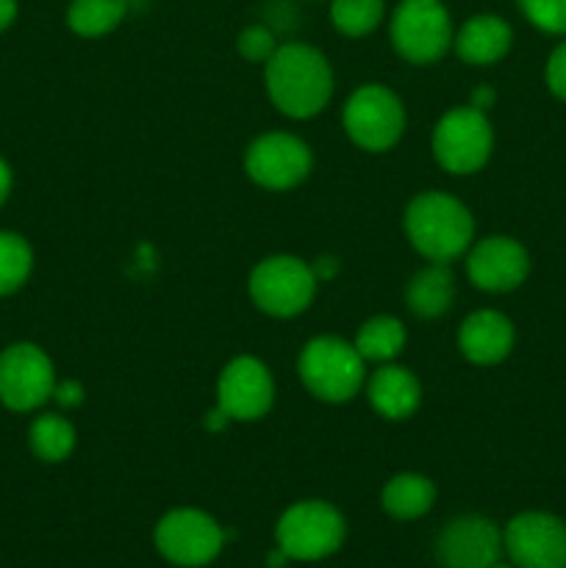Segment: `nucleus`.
Masks as SVG:
<instances>
[{
    "label": "nucleus",
    "instance_id": "obj_1",
    "mask_svg": "<svg viewBox=\"0 0 566 568\" xmlns=\"http://www.w3.org/2000/svg\"><path fill=\"white\" fill-rule=\"evenodd\" d=\"M266 89L283 114L294 120L314 116L331 100V64L309 44H283L266 61Z\"/></svg>",
    "mask_w": 566,
    "mask_h": 568
},
{
    "label": "nucleus",
    "instance_id": "obj_2",
    "mask_svg": "<svg viewBox=\"0 0 566 568\" xmlns=\"http://www.w3.org/2000/svg\"><path fill=\"white\" fill-rule=\"evenodd\" d=\"M405 231H408L411 244L425 258H431L433 264H449L469 247L475 222H472L466 205H461L455 197L427 192L408 205Z\"/></svg>",
    "mask_w": 566,
    "mask_h": 568
},
{
    "label": "nucleus",
    "instance_id": "obj_3",
    "mask_svg": "<svg viewBox=\"0 0 566 568\" xmlns=\"http://www.w3.org/2000/svg\"><path fill=\"white\" fill-rule=\"evenodd\" d=\"M300 377L314 397L344 403L364 383V358L342 338H314L300 355Z\"/></svg>",
    "mask_w": 566,
    "mask_h": 568
},
{
    "label": "nucleus",
    "instance_id": "obj_4",
    "mask_svg": "<svg viewBox=\"0 0 566 568\" xmlns=\"http://www.w3.org/2000/svg\"><path fill=\"white\" fill-rule=\"evenodd\" d=\"M392 42L411 64L442 59L453 42V22L442 0H403L394 11Z\"/></svg>",
    "mask_w": 566,
    "mask_h": 568
},
{
    "label": "nucleus",
    "instance_id": "obj_5",
    "mask_svg": "<svg viewBox=\"0 0 566 568\" xmlns=\"http://www.w3.org/2000/svg\"><path fill=\"white\" fill-rule=\"evenodd\" d=\"M277 547L289 560H322L344 541V519L327 503H297L277 521Z\"/></svg>",
    "mask_w": 566,
    "mask_h": 568
},
{
    "label": "nucleus",
    "instance_id": "obj_6",
    "mask_svg": "<svg viewBox=\"0 0 566 568\" xmlns=\"http://www.w3.org/2000/svg\"><path fill=\"white\" fill-rule=\"evenodd\" d=\"M492 144L494 136L486 114L472 105L444 114L433 131L436 161L453 175H469V172L481 170L492 155Z\"/></svg>",
    "mask_w": 566,
    "mask_h": 568
},
{
    "label": "nucleus",
    "instance_id": "obj_7",
    "mask_svg": "<svg viewBox=\"0 0 566 568\" xmlns=\"http://www.w3.org/2000/svg\"><path fill=\"white\" fill-rule=\"evenodd\" d=\"M316 292V275L292 255H275L261 261L250 277V294L255 305L272 316H294L309 308Z\"/></svg>",
    "mask_w": 566,
    "mask_h": 568
},
{
    "label": "nucleus",
    "instance_id": "obj_8",
    "mask_svg": "<svg viewBox=\"0 0 566 568\" xmlns=\"http://www.w3.org/2000/svg\"><path fill=\"white\" fill-rule=\"evenodd\" d=\"M225 532L203 510H172L155 527V547L175 566H205L222 552Z\"/></svg>",
    "mask_w": 566,
    "mask_h": 568
},
{
    "label": "nucleus",
    "instance_id": "obj_9",
    "mask_svg": "<svg viewBox=\"0 0 566 568\" xmlns=\"http://www.w3.org/2000/svg\"><path fill=\"white\" fill-rule=\"evenodd\" d=\"M344 128L358 148L388 150L403 136V105L386 87H361L344 105Z\"/></svg>",
    "mask_w": 566,
    "mask_h": 568
},
{
    "label": "nucleus",
    "instance_id": "obj_10",
    "mask_svg": "<svg viewBox=\"0 0 566 568\" xmlns=\"http://www.w3.org/2000/svg\"><path fill=\"white\" fill-rule=\"evenodd\" d=\"M55 392L53 364L33 344H14L0 355V403L11 410H33Z\"/></svg>",
    "mask_w": 566,
    "mask_h": 568
},
{
    "label": "nucleus",
    "instance_id": "obj_11",
    "mask_svg": "<svg viewBox=\"0 0 566 568\" xmlns=\"http://www.w3.org/2000/svg\"><path fill=\"white\" fill-rule=\"evenodd\" d=\"M503 544L516 568H566V525L549 514L516 516Z\"/></svg>",
    "mask_w": 566,
    "mask_h": 568
},
{
    "label": "nucleus",
    "instance_id": "obj_12",
    "mask_svg": "<svg viewBox=\"0 0 566 568\" xmlns=\"http://www.w3.org/2000/svg\"><path fill=\"white\" fill-rule=\"evenodd\" d=\"M247 172L264 189H292L311 172V150L292 133H266L247 150Z\"/></svg>",
    "mask_w": 566,
    "mask_h": 568
},
{
    "label": "nucleus",
    "instance_id": "obj_13",
    "mask_svg": "<svg viewBox=\"0 0 566 568\" xmlns=\"http://www.w3.org/2000/svg\"><path fill=\"white\" fill-rule=\"evenodd\" d=\"M216 397H220V410H225L228 419L253 422L272 408L275 386L261 361L236 358L222 372Z\"/></svg>",
    "mask_w": 566,
    "mask_h": 568
},
{
    "label": "nucleus",
    "instance_id": "obj_14",
    "mask_svg": "<svg viewBox=\"0 0 566 568\" xmlns=\"http://www.w3.org/2000/svg\"><path fill=\"white\" fill-rule=\"evenodd\" d=\"M503 549V532L483 516L449 521L438 538V560L444 568H494Z\"/></svg>",
    "mask_w": 566,
    "mask_h": 568
},
{
    "label": "nucleus",
    "instance_id": "obj_15",
    "mask_svg": "<svg viewBox=\"0 0 566 568\" xmlns=\"http://www.w3.org/2000/svg\"><path fill=\"white\" fill-rule=\"evenodd\" d=\"M530 261L525 247L514 239L492 236L483 239L466 261L469 281L483 292H511L527 277Z\"/></svg>",
    "mask_w": 566,
    "mask_h": 568
},
{
    "label": "nucleus",
    "instance_id": "obj_16",
    "mask_svg": "<svg viewBox=\"0 0 566 568\" xmlns=\"http://www.w3.org/2000/svg\"><path fill=\"white\" fill-rule=\"evenodd\" d=\"M458 344L472 364H497L514 347V327L497 311H477L461 327Z\"/></svg>",
    "mask_w": 566,
    "mask_h": 568
},
{
    "label": "nucleus",
    "instance_id": "obj_17",
    "mask_svg": "<svg viewBox=\"0 0 566 568\" xmlns=\"http://www.w3.org/2000/svg\"><path fill=\"white\" fill-rule=\"evenodd\" d=\"M511 48V26L494 14H477L455 37V50L469 64H494Z\"/></svg>",
    "mask_w": 566,
    "mask_h": 568
},
{
    "label": "nucleus",
    "instance_id": "obj_18",
    "mask_svg": "<svg viewBox=\"0 0 566 568\" xmlns=\"http://www.w3.org/2000/svg\"><path fill=\"white\" fill-rule=\"evenodd\" d=\"M420 381L403 366H383L370 381V399L386 419H405L420 408Z\"/></svg>",
    "mask_w": 566,
    "mask_h": 568
},
{
    "label": "nucleus",
    "instance_id": "obj_19",
    "mask_svg": "<svg viewBox=\"0 0 566 568\" xmlns=\"http://www.w3.org/2000/svg\"><path fill=\"white\" fill-rule=\"evenodd\" d=\"M436 499V488L427 477L422 475H400L386 483L383 488V508L394 516V519H420L433 508Z\"/></svg>",
    "mask_w": 566,
    "mask_h": 568
},
{
    "label": "nucleus",
    "instance_id": "obj_20",
    "mask_svg": "<svg viewBox=\"0 0 566 568\" xmlns=\"http://www.w3.org/2000/svg\"><path fill=\"white\" fill-rule=\"evenodd\" d=\"M453 294V275H449L447 264H436L414 275L408 286V305L416 316L433 320V316L444 314L449 308Z\"/></svg>",
    "mask_w": 566,
    "mask_h": 568
},
{
    "label": "nucleus",
    "instance_id": "obj_21",
    "mask_svg": "<svg viewBox=\"0 0 566 568\" xmlns=\"http://www.w3.org/2000/svg\"><path fill=\"white\" fill-rule=\"evenodd\" d=\"M128 11V0H72L67 22L78 37H103L114 31Z\"/></svg>",
    "mask_w": 566,
    "mask_h": 568
},
{
    "label": "nucleus",
    "instance_id": "obj_22",
    "mask_svg": "<svg viewBox=\"0 0 566 568\" xmlns=\"http://www.w3.org/2000/svg\"><path fill=\"white\" fill-rule=\"evenodd\" d=\"M405 347V327L392 316L370 320L358 331L355 349L364 361H392Z\"/></svg>",
    "mask_w": 566,
    "mask_h": 568
},
{
    "label": "nucleus",
    "instance_id": "obj_23",
    "mask_svg": "<svg viewBox=\"0 0 566 568\" xmlns=\"http://www.w3.org/2000/svg\"><path fill=\"white\" fill-rule=\"evenodd\" d=\"M75 447V430L64 416L44 414L31 425V449L37 458L59 464Z\"/></svg>",
    "mask_w": 566,
    "mask_h": 568
},
{
    "label": "nucleus",
    "instance_id": "obj_24",
    "mask_svg": "<svg viewBox=\"0 0 566 568\" xmlns=\"http://www.w3.org/2000/svg\"><path fill=\"white\" fill-rule=\"evenodd\" d=\"M31 266L33 253L26 239L0 231V297L17 292L31 275Z\"/></svg>",
    "mask_w": 566,
    "mask_h": 568
},
{
    "label": "nucleus",
    "instance_id": "obj_25",
    "mask_svg": "<svg viewBox=\"0 0 566 568\" xmlns=\"http://www.w3.org/2000/svg\"><path fill=\"white\" fill-rule=\"evenodd\" d=\"M331 17L344 37H364L381 22L383 0H333Z\"/></svg>",
    "mask_w": 566,
    "mask_h": 568
},
{
    "label": "nucleus",
    "instance_id": "obj_26",
    "mask_svg": "<svg viewBox=\"0 0 566 568\" xmlns=\"http://www.w3.org/2000/svg\"><path fill=\"white\" fill-rule=\"evenodd\" d=\"M527 20L547 33H566V0H519Z\"/></svg>",
    "mask_w": 566,
    "mask_h": 568
},
{
    "label": "nucleus",
    "instance_id": "obj_27",
    "mask_svg": "<svg viewBox=\"0 0 566 568\" xmlns=\"http://www.w3.org/2000/svg\"><path fill=\"white\" fill-rule=\"evenodd\" d=\"M236 48L247 61H270V55L277 50L275 37H272V33L261 26H253V28H247V31H242Z\"/></svg>",
    "mask_w": 566,
    "mask_h": 568
},
{
    "label": "nucleus",
    "instance_id": "obj_28",
    "mask_svg": "<svg viewBox=\"0 0 566 568\" xmlns=\"http://www.w3.org/2000/svg\"><path fill=\"white\" fill-rule=\"evenodd\" d=\"M547 83L560 100H566V42H560L553 50L547 61Z\"/></svg>",
    "mask_w": 566,
    "mask_h": 568
},
{
    "label": "nucleus",
    "instance_id": "obj_29",
    "mask_svg": "<svg viewBox=\"0 0 566 568\" xmlns=\"http://www.w3.org/2000/svg\"><path fill=\"white\" fill-rule=\"evenodd\" d=\"M55 399H59L61 405H64V408H72V405H78L83 399V388L78 386V383H72V381H67V383H61V386H55Z\"/></svg>",
    "mask_w": 566,
    "mask_h": 568
},
{
    "label": "nucleus",
    "instance_id": "obj_30",
    "mask_svg": "<svg viewBox=\"0 0 566 568\" xmlns=\"http://www.w3.org/2000/svg\"><path fill=\"white\" fill-rule=\"evenodd\" d=\"M311 270H314L316 281H325V277H333V275H336L338 261H336V258H320V261H316L314 266H311Z\"/></svg>",
    "mask_w": 566,
    "mask_h": 568
},
{
    "label": "nucleus",
    "instance_id": "obj_31",
    "mask_svg": "<svg viewBox=\"0 0 566 568\" xmlns=\"http://www.w3.org/2000/svg\"><path fill=\"white\" fill-rule=\"evenodd\" d=\"M469 105H472V109H477V111H486L488 105H494V92L488 87H481L475 94H472Z\"/></svg>",
    "mask_w": 566,
    "mask_h": 568
},
{
    "label": "nucleus",
    "instance_id": "obj_32",
    "mask_svg": "<svg viewBox=\"0 0 566 568\" xmlns=\"http://www.w3.org/2000/svg\"><path fill=\"white\" fill-rule=\"evenodd\" d=\"M17 17V0H0V31L11 26Z\"/></svg>",
    "mask_w": 566,
    "mask_h": 568
},
{
    "label": "nucleus",
    "instance_id": "obj_33",
    "mask_svg": "<svg viewBox=\"0 0 566 568\" xmlns=\"http://www.w3.org/2000/svg\"><path fill=\"white\" fill-rule=\"evenodd\" d=\"M9 192H11V170H9V164L0 159V205L6 203Z\"/></svg>",
    "mask_w": 566,
    "mask_h": 568
},
{
    "label": "nucleus",
    "instance_id": "obj_34",
    "mask_svg": "<svg viewBox=\"0 0 566 568\" xmlns=\"http://www.w3.org/2000/svg\"><path fill=\"white\" fill-rule=\"evenodd\" d=\"M494 568H511V566H499V564H497V566H494Z\"/></svg>",
    "mask_w": 566,
    "mask_h": 568
}]
</instances>
